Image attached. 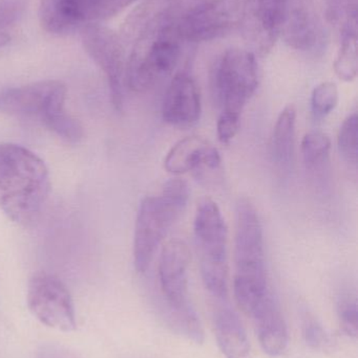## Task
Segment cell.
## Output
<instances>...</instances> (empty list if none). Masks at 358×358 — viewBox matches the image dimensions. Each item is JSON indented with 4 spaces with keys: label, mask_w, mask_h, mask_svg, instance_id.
I'll return each mask as SVG.
<instances>
[{
    "label": "cell",
    "mask_w": 358,
    "mask_h": 358,
    "mask_svg": "<svg viewBox=\"0 0 358 358\" xmlns=\"http://www.w3.org/2000/svg\"><path fill=\"white\" fill-rule=\"evenodd\" d=\"M176 8L177 0H149L126 19L121 40L132 48L125 81L134 92H147L178 66L185 41Z\"/></svg>",
    "instance_id": "obj_1"
},
{
    "label": "cell",
    "mask_w": 358,
    "mask_h": 358,
    "mask_svg": "<svg viewBox=\"0 0 358 358\" xmlns=\"http://www.w3.org/2000/svg\"><path fill=\"white\" fill-rule=\"evenodd\" d=\"M50 189L44 162L20 145L0 144V210L17 224L39 216Z\"/></svg>",
    "instance_id": "obj_2"
},
{
    "label": "cell",
    "mask_w": 358,
    "mask_h": 358,
    "mask_svg": "<svg viewBox=\"0 0 358 358\" xmlns=\"http://www.w3.org/2000/svg\"><path fill=\"white\" fill-rule=\"evenodd\" d=\"M233 292L240 308L252 315L271 294L267 280L264 236L258 210L247 198L235 210Z\"/></svg>",
    "instance_id": "obj_3"
},
{
    "label": "cell",
    "mask_w": 358,
    "mask_h": 358,
    "mask_svg": "<svg viewBox=\"0 0 358 358\" xmlns=\"http://www.w3.org/2000/svg\"><path fill=\"white\" fill-rule=\"evenodd\" d=\"M67 88L58 80H46L0 92V111L40 122L67 142L83 138V127L67 113Z\"/></svg>",
    "instance_id": "obj_4"
},
{
    "label": "cell",
    "mask_w": 358,
    "mask_h": 358,
    "mask_svg": "<svg viewBox=\"0 0 358 358\" xmlns=\"http://www.w3.org/2000/svg\"><path fill=\"white\" fill-rule=\"evenodd\" d=\"M191 252L186 243L170 240L162 248L159 280L162 300L161 319L172 331L195 344L204 341V329L188 298Z\"/></svg>",
    "instance_id": "obj_5"
},
{
    "label": "cell",
    "mask_w": 358,
    "mask_h": 358,
    "mask_svg": "<svg viewBox=\"0 0 358 358\" xmlns=\"http://www.w3.org/2000/svg\"><path fill=\"white\" fill-rule=\"evenodd\" d=\"M193 231L206 290L212 302L228 301V231L220 208L210 198L198 204Z\"/></svg>",
    "instance_id": "obj_6"
},
{
    "label": "cell",
    "mask_w": 358,
    "mask_h": 358,
    "mask_svg": "<svg viewBox=\"0 0 358 358\" xmlns=\"http://www.w3.org/2000/svg\"><path fill=\"white\" fill-rule=\"evenodd\" d=\"M258 84V63L254 52L230 48L214 62L212 87L222 113L241 117Z\"/></svg>",
    "instance_id": "obj_7"
},
{
    "label": "cell",
    "mask_w": 358,
    "mask_h": 358,
    "mask_svg": "<svg viewBox=\"0 0 358 358\" xmlns=\"http://www.w3.org/2000/svg\"><path fill=\"white\" fill-rule=\"evenodd\" d=\"M186 206L163 192L141 201L134 236V264L138 273H146L158 248Z\"/></svg>",
    "instance_id": "obj_8"
},
{
    "label": "cell",
    "mask_w": 358,
    "mask_h": 358,
    "mask_svg": "<svg viewBox=\"0 0 358 358\" xmlns=\"http://www.w3.org/2000/svg\"><path fill=\"white\" fill-rule=\"evenodd\" d=\"M136 0H42L39 18L48 33L67 36L113 18Z\"/></svg>",
    "instance_id": "obj_9"
},
{
    "label": "cell",
    "mask_w": 358,
    "mask_h": 358,
    "mask_svg": "<svg viewBox=\"0 0 358 358\" xmlns=\"http://www.w3.org/2000/svg\"><path fill=\"white\" fill-rule=\"evenodd\" d=\"M27 302L32 315L48 327L62 332L77 327L73 299L56 275L35 273L27 286Z\"/></svg>",
    "instance_id": "obj_10"
},
{
    "label": "cell",
    "mask_w": 358,
    "mask_h": 358,
    "mask_svg": "<svg viewBox=\"0 0 358 358\" xmlns=\"http://www.w3.org/2000/svg\"><path fill=\"white\" fill-rule=\"evenodd\" d=\"M80 31L84 50L106 77L113 107L121 110L126 69L123 41L113 29L102 24L85 25Z\"/></svg>",
    "instance_id": "obj_11"
},
{
    "label": "cell",
    "mask_w": 358,
    "mask_h": 358,
    "mask_svg": "<svg viewBox=\"0 0 358 358\" xmlns=\"http://www.w3.org/2000/svg\"><path fill=\"white\" fill-rule=\"evenodd\" d=\"M244 0H207L180 18L183 39L206 42L224 37L241 24Z\"/></svg>",
    "instance_id": "obj_12"
},
{
    "label": "cell",
    "mask_w": 358,
    "mask_h": 358,
    "mask_svg": "<svg viewBox=\"0 0 358 358\" xmlns=\"http://www.w3.org/2000/svg\"><path fill=\"white\" fill-rule=\"evenodd\" d=\"M289 0H244L240 27L250 45L266 54L281 38Z\"/></svg>",
    "instance_id": "obj_13"
},
{
    "label": "cell",
    "mask_w": 358,
    "mask_h": 358,
    "mask_svg": "<svg viewBox=\"0 0 358 358\" xmlns=\"http://www.w3.org/2000/svg\"><path fill=\"white\" fill-rule=\"evenodd\" d=\"M201 113V92L197 82L188 73H177L162 102L164 122L176 127H188L199 121Z\"/></svg>",
    "instance_id": "obj_14"
},
{
    "label": "cell",
    "mask_w": 358,
    "mask_h": 358,
    "mask_svg": "<svg viewBox=\"0 0 358 358\" xmlns=\"http://www.w3.org/2000/svg\"><path fill=\"white\" fill-rule=\"evenodd\" d=\"M315 0H290L281 38L294 50H315L323 41Z\"/></svg>",
    "instance_id": "obj_15"
},
{
    "label": "cell",
    "mask_w": 358,
    "mask_h": 358,
    "mask_svg": "<svg viewBox=\"0 0 358 358\" xmlns=\"http://www.w3.org/2000/svg\"><path fill=\"white\" fill-rule=\"evenodd\" d=\"M218 149L201 136H186L179 141L166 155L164 167L176 176L205 167L216 170L220 167Z\"/></svg>",
    "instance_id": "obj_16"
},
{
    "label": "cell",
    "mask_w": 358,
    "mask_h": 358,
    "mask_svg": "<svg viewBox=\"0 0 358 358\" xmlns=\"http://www.w3.org/2000/svg\"><path fill=\"white\" fill-rule=\"evenodd\" d=\"M250 317L264 352L273 357L283 355L289 338L283 313L273 294H269Z\"/></svg>",
    "instance_id": "obj_17"
},
{
    "label": "cell",
    "mask_w": 358,
    "mask_h": 358,
    "mask_svg": "<svg viewBox=\"0 0 358 358\" xmlns=\"http://www.w3.org/2000/svg\"><path fill=\"white\" fill-rule=\"evenodd\" d=\"M214 334L219 348L226 358H248L249 338L239 315L231 308L228 301L214 302Z\"/></svg>",
    "instance_id": "obj_18"
},
{
    "label": "cell",
    "mask_w": 358,
    "mask_h": 358,
    "mask_svg": "<svg viewBox=\"0 0 358 358\" xmlns=\"http://www.w3.org/2000/svg\"><path fill=\"white\" fill-rule=\"evenodd\" d=\"M296 109L288 105L280 113L273 127L271 138V155L280 167H287L291 163L296 138Z\"/></svg>",
    "instance_id": "obj_19"
},
{
    "label": "cell",
    "mask_w": 358,
    "mask_h": 358,
    "mask_svg": "<svg viewBox=\"0 0 358 358\" xmlns=\"http://www.w3.org/2000/svg\"><path fill=\"white\" fill-rule=\"evenodd\" d=\"M334 71L340 80L352 82L358 73L357 29L340 31V48L334 61Z\"/></svg>",
    "instance_id": "obj_20"
},
{
    "label": "cell",
    "mask_w": 358,
    "mask_h": 358,
    "mask_svg": "<svg viewBox=\"0 0 358 358\" xmlns=\"http://www.w3.org/2000/svg\"><path fill=\"white\" fill-rule=\"evenodd\" d=\"M357 0H326V16L338 31L357 27Z\"/></svg>",
    "instance_id": "obj_21"
},
{
    "label": "cell",
    "mask_w": 358,
    "mask_h": 358,
    "mask_svg": "<svg viewBox=\"0 0 358 358\" xmlns=\"http://www.w3.org/2000/svg\"><path fill=\"white\" fill-rule=\"evenodd\" d=\"M340 92L333 82H323L313 90L311 96V113L315 120L329 115L338 106Z\"/></svg>",
    "instance_id": "obj_22"
},
{
    "label": "cell",
    "mask_w": 358,
    "mask_h": 358,
    "mask_svg": "<svg viewBox=\"0 0 358 358\" xmlns=\"http://www.w3.org/2000/svg\"><path fill=\"white\" fill-rule=\"evenodd\" d=\"M331 140L327 134L319 130H313L305 134L301 145V152L307 165H317L329 155Z\"/></svg>",
    "instance_id": "obj_23"
},
{
    "label": "cell",
    "mask_w": 358,
    "mask_h": 358,
    "mask_svg": "<svg viewBox=\"0 0 358 358\" xmlns=\"http://www.w3.org/2000/svg\"><path fill=\"white\" fill-rule=\"evenodd\" d=\"M340 155L349 163L357 164L358 157V115L352 113L340 126L338 136Z\"/></svg>",
    "instance_id": "obj_24"
},
{
    "label": "cell",
    "mask_w": 358,
    "mask_h": 358,
    "mask_svg": "<svg viewBox=\"0 0 358 358\" xmlns=\"http://www.w3.org/2000/svg\"><path fill=\"white\" fill-rule=\"evenodd\" d=\"M303 334L307 345L315 350H326L332 346L331 336L317 320L309 313L305 315L303 321Z\"/></svg>",
    "instance_id": "obj_25"
},
{
    "label": "cell",
    "mask_w": 358,
    "mask_h": 358,
    "mask_svg": "<svg viewBox=\"0 0 358 358\" xmlns=\"http://www.w3.org/2000/svg\"><path fill=\"white\" fill-rule=\"evenodd\" d=\"M27 0H0V31L16 24L25 14Z\"/></svg>",
    "instance_id": "obj_26"
},
{
    "label": "cell",
    "mask_w": 358,
    "mask_h": 358,
    "mask_svg": "<svg viewBox=\"0 0 358 358\" xmlns=\"http://www.w3.org/2000/svg\"><path fill=\"white\" fill-rule=\"evenodd\" d=\"M338 317H340V327L345 334L350 338H357L358 334L357 301L351 299L343 300L338 306Z\"/></svg>",
    "instance_id": "obj_27"
},
{
    "label": "cell",
    "mask_w": 358,
    "mask_h": 358,
    "mask_svg": "<svg viewBox=\"0 0 358 358\" xmlns=\"http://www.w3.org/2000/svg\"><path fill=\"white\" fill-rule=\"evenodd\" d=\"M241 126V117L230 115V113H221L216 125L218 138L223 144H229L239 132Z\"/></svg>",
    "instance_id": "obj_28"
},
{
    "label": "cell",
    "mask_w": 358,
    "mask_h": 358,
    "mask_svg": "<svg viewBox=\"0 0 358 358\" xmlns=\"http://www.w3.org/2000/svg\"><path fill=\"white\" fill-rule=\"evenodd\" d=\"M36 358H80L75 353L61 345L44 344L38 350Z\"/></svg>",
    "instance_id": "obj_29"
},
{
    "label": "cell",
    "mask_w": 358,
    "mask_h": 358,
    "mask_svg": "<svg viewBox=\"0 0 358 358\" xmlns=\"http://www.w3.org/2000/svg\"><path fill=\"white\" fill-rule=\"evenodd\" d=\"M11 36L8 35V31H0V48L6 45L10 42Z\"/></svg>",
    "instance_id": "obj_30"
}]
</instances>
